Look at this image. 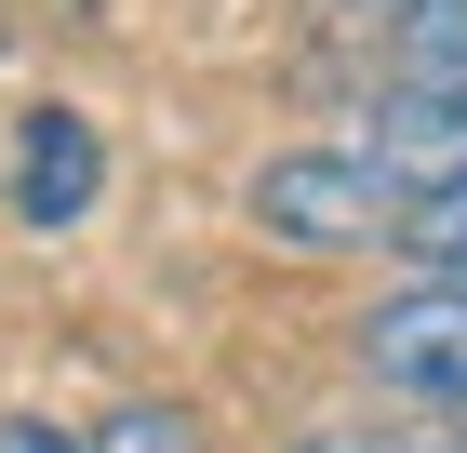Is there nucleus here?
<instances>
[{
  "instance_id": "obj_4",
  "label": "nucleus",
  "mask_w": 467,
  "mask_h": 453,
  "mask_svg": "<svg viewBox=\"0 0 467 453\" xmlns=\"http://www.w3.org/2000/svg\"><path fill=\"white\" fill-rule=\"evenodd\" d=\"M360 160H374L400 201H441V187H467V94H374V134H360Z\"/></svg>"
},
{
  "instance_id": "obj_3",
  "label": "nucleus",
  "mask_w": 467,
  "mask_h": 453,
  "mask_svg": "<svg viewBox=\"0 0 467 453\" xmlns=\"http://www.w3.org/2000/svg\"><path fill=\"white\" fill-rule=\"evenodd\" d=\"M94 187H108V134L80 120V107H27L14 120V227H80L94 213Z\"/></svg>"
},
{
  "instance_id": "obj_5",
  "label": "nucleus",
  "mask_w": 467,
  "mask_h": 453,
  "mask_svg": "<svg viewBox=\"0 0 467 453\" xmlns=\"http://www.w3.org/2000/svg\"><path fill=\"white\" fill-rule=\"evenodd\" d=\"M388 94H467V0H400L388 14Z\"/></svg>"
},
{
  "instance_id": "obj_10",
  "label": "nucleus",
  "mask_w": 467,
  "mask_h": 453,
  "mask_svg": "<svg viewBox=\"0 0 467 453\" xmlns=\"http://www.w3.org/2000/svg\"><path fill=\"white\" fill-rule=\"evenodd\" d=\"M441 453H467V440H441Z\"/></svg>"
},
{
  "instance_id": "obj_8",
  "label": "nucleus",
  "mask_w": 467,
  "mask_h": 453,
  "mask_svg": "<svg viewBox=\"0 0 467 453\" xmlns=\"http://www.w3.org/2000/svg\"><path fill=\"white\" fill-rule=\"evenodd\" d=\"M0 453H94V427H40V414H14V427H0Z\"/></svg>"
},
{
  "instance_id": "obj_6",
  "label": "nucleus",
  "mask_w": 467,
  "mask_h": 453,
  "mask_svg": "<svg viewBox=\"0 0 467 453\" xmlns=\"http://www.w3.org/2000/svg\"><path fill=\"white\" fill-rule=\"evenodd\" d=\"M400 253H414V280H467V187H441V201H400L388 227Z\"/></svg>"
},
{
  "instance_id": "obj_2",
  "label": "nucleus",
  "mask_w": 467,
  "mask_h": 453,
  "mask_svg": "<svg viewBox=\"0 0 467 453\" xmlns=\"http://www.w3.org/2000/svg\"><path fill=\"white\" fill-rule=\"evenodd\" d=\"M348 360L388 400H467V280H414L348 320Z\"/></svg>"
},
{
  "instance_id": "obj_7",
  "label": "nucleus",
  "mask_w": 467,
  "mask_h": 453,
  "mask_svg": "<svg viewBox=\"0 0 467 453\" xmlns=\"http://www.w3.org/2000/svg\"><path fill=\"white\" fill-rule=\"evenodd\" d=\"M94 453H214V440H201L187 400H120V414L94 427Z\"/></svg>"
},
{
  "instance_id": "obj_9",
  "label": "nucleus",
  "mask_w": 467,
  "mask_h": 453,
  "mask_svg": "<svg viewBox=\"0 0 467 453\" xmlns=\"http://www.w3.org/2000/svg\"><path fill=\"white\" fill-rule=\"evenodd\" d=\"M294 453H388V440H360V427H321V440H294Z\"/></svg>"
},
{
  "instance_id": "obj_1",
  "label": "nucleus",
  "mask_w": 467,
  "mask_h": 453,
  "mask_svg": "<svg viewBox=\"0 0 467 453\" xmlns=\"http://www.w3.org/2000/svg\"><path fill=\"white\" fill-rule=\"evenodd\" d=\"M254 227L281 253H360L400 227V187L360 160V147H281L267 174H254Z\"/></svg>"
}]
</instances>
